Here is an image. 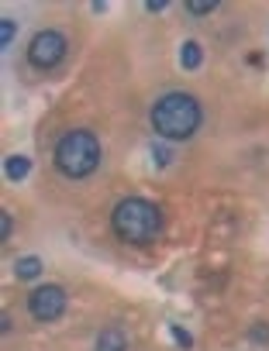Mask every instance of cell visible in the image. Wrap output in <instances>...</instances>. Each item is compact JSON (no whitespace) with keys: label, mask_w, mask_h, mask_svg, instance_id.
Here are the masks:
<instances>
[{"label":"cell","mask_w":269,"mask_h":351,"mask_svg":"<svg viewBox=\"0 0 269 351\" xmlns=\"http://www.w3.org/2000/svg\"><path fill=\"white\" fill-rule=\"evenodd\" d=\"M149 117H152V131L163 141H187V138L197 134V128L204 121V110H200V100L194 93L173 90V93H163L152 104Z\"/></svg>","instance_id":"1"},{"label":"cell","mask_w":269,"mask_h":351,"mask_svg":"<svg viewBox=\"0 0 269 351\" xmlns=\"http://www.w3.org/2000/svg\"><path fill=\"white\" fill-rule=\"evenodd\" d=\"M110 228L124 245H152L163 231V210L145 197H124L110 210Z\"/></svg>","instance_id":"2"},{"label":"cell","mask_w":269,"mask_h":351,"mask_svg":"<svg viewBox=\"0 0 269 351\" xmlns=\"http://www.w3.org/2000/svg\"><path fill=\"white\" fill-rule=\"evenodd\" d=\"M100 158H104L100 138L93 131H86V128L66 131L56 141V152H52V162H56V169L66 176V180H86V176H93Z\"/></svg>","instance_id":"3"},{"label":"cell","mask_w":269,"mask_h":351,"mask_svg":"<svg viewBox=\"0 0 269 351\" xmlns=\"http://www.w3.org/2000/svg\"><path fill=\"white\" fill-rule=\"evenodd\" d=\"M66 52H69V42H66V35L62 32H56V28H45V32H38L32 42H28V62L35 66V69H56L62 59H66Z\"/></svg>","instance_id":"4"},{"label":"cell","mask_w":269,"mask_h":351,"mask_svg":"<svg viewBox=\"0 0 269 351\" xmlns=\"http://www.w3.org/2000/svg\"><path fill=\"white\" fill-rule=\"evenodd\" d=\"M66 306H69V296H66V289L56 286V282H45V286L32 289V296H28V313H32L38 324L59 320V317L66 313Z\"/></svg>","instance_id":"5"},{"label":"cell","mask_w":269,"mask_h":351,"mask_svg":"<svg viewBox=\"0 0 269 351\" xmlns=\"http://www.w3.org/2000/svg\"><path fill=\"white\" fill-rule=\"evenodd\" d=\"M93 351H128V334L121 327H104L97 334V344Z\"/></svg>","instance_id":"6"},{"label":"cell","mask_w":269,"mask_h":351,"mask_svg":"<svg viewBox=\"0 0 269 351\" xmlns=\"http://www.w3.org/2000/svg\"><path fill=\"white\" fill-rule=\"evenodd\" d=\"M28 172H32V158L28 155H8L4 162V176L11 183H25L28 180Z\"/></svg>","instance_id":"7"},{"label":"cell","mask_w":269,"mask_h":351,"mask_svg":"<svg viewBox=\"0 0 269 351\" xmlns=\"http://www.w3.org/2000/svg\"><path fill=\"white\" fill-rule=\"evenodd\" d=\"M42 272H45V265H42L38 255H21V258L14 262V276H18L21 282H32V279H38Z\"/></svg>","instance_id":"8"},{"label":"cell","mask_w":269,"mask_h":351,"mask_svg":"<svg viewBox=\"0 0 269 351\" xmlns=\"http://www.w3.org/2000/svg\"><path fill=\"white\" fill-rule=\"evenodd\" d=\"M180 66H183V69H190V73H194V69H200V66H204V45H200V42H194V38H190V42H183V45H180Z\"/></svg>","instance_id":"9"},{"label":"cell","mask_w":269,"mask_h":351,"mask_svg":"<svg viewBox=\"0 0 269 351\" xmlns=\"http://www.w3.org/2000/svg\"><path fill=\"white\" fill-rule=\"evenodd\" d=\"M169 334H173V341H176L183 351H190V348H194V334H190V330H183L180 324H169Z\"/></svg>","instance_id":"10"},{"label":"cell","mask_w":269,"mask_h":351,"mask_svg":"<svg viewBox=\"0 0 269 351\" xmlns=\"http://www.w3.org/2000/svg\"><path fill=\"white\" fill-rule=\"evenodd\" d=\"M14 35H18V25H14L11 18H4V21H0V45L8 49V45L14 42Z\"/></svg>","instance_id":"11"},{"label":"cell","mask_w":269,"mask_h":351,"mask_svg":"<svg viewBox=\"0 0 269 351\" xmlns=\"http://www.w3.org/2000/svg\"><path fill=\"white\" fill-rule=\"evenodd\" d=\"M248 341L252 344H269V324H252L248 327Z\"/></svg>","instance_id":"12"},{"label":"cell","mask_w":269,"mask_h":351,"mask_svg":"<svg viewBox=\"0 0 269 351\" xmlns=\"http://www.w3.org/2000/svg\"><path fill=\"white\" fill-rule=\"evenodd\" d=\"M152 158H156V165H169L173 162V152L166 145H152Z\"/></svg>","instance_id":"13"},{"label":"cell","mask_w":269,"mask_h":351,"mask_svg":"<svg viewBox=\"0 0 269 351\" xmlns=\"http://www.w3.org/2000/svg\"><path fill=\"white\" fill-rule=\"evenodd\" d=\"M221 4H214V0H211V4H187V11L190 14H197V18H204V14H214Z\"/></svg>","instance_id":"14"},{"label":"cell","mask_w":269,"mask_h":351,"mask_svg":"<svg viewBox=\"0 0 269 351\" xmlns=\"http://www.w3.org/2000/svg\"><path fill=\"white\" fill-rule=\"evenodd\" d=\"M11 228H14V221H11V214L4 210V214H0V241L11 238Z\"/></svg>","instance_id":"15"},{"label":"cell","mask_w":269,"mask_h":351,"mask_svg":"<svg viewBox=\"0 0 269 351\" xmlns=\"http://www.w3.org/2000/svg\"><path fill=\"white\" fill-rule=\"evenodd\" d=\"M166 8H169V0H149V4H145L149 14H159V11H166Z\"/></svg>","instance_id":"16"}]
</instances>
